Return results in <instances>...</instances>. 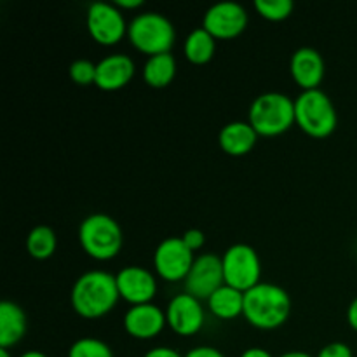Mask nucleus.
<instances>
[{
    "instance_id": "15",
    "label": "nucleus",
    "mask_w": 357,
    "mask_h": 357,
    "mask_svg": "<svg viewBox=\"0 0 357 357\" xmlns=\"http://www.w3.org/2000/svg\"><path fill=\"white\" fill-rule=\"evenodd\" d=\"M289 72L293 80L302 87V91L319 89L324 79V59L314 47H300L293 52L289 61Z\"/></svg>"
},
{
    "instance_id": "24",
    "label": "nucleus",
    "mask_w": 357,
    "mask_h": 357,
    "mask_svg": "<svg viewBox=\"0 0 357 357\" xmlns=\"http://www.w3.org/2000/svg\"><path fill=\"white\" fill-rule=\"evenodd\" d=\"M255 9L268 21H284L286 17L291 16L295 3L291 0H257Z\"/></svg>"
},
{
    "instance_id": "21",
    "label": "nucleus",
    "mask_w": 357,
    "mask_h": 357,
    "mask_svg": "<svg viewBox=\"0 0 357 357\" xmlns=\"http://www.w3.org/2000/svg\"><path fill=\"white\" fill-rule=\"evenodd\" d=\"M216 38L204 28H195L185 38L183 52L187 59L194 65H206L213 59L216 49Z\"/></svg>"
},
{
    "instance_id": "34",
    "label": "nucleus",
    "mask_w": 357,
    "mask_h": 357,
    "mask_svg": "<svg viewBox=\"0 0 357 357\" xmlns=\"http://www.w3.org/2000/svg\"><path fill=\"white\" fill-rule=\"evenodd\" d=\"M20 357H47V356L40 351H26V352H23Z\"/></svg>"
},
{
    "instance_id": "23",
    "label": "nucleus",
    "mask_w": 357,
    "mask_h": 357,
    "mask_svg": "<svg viewBox=\"0 0 357 357\" xmlns=\"http://www.w3.org/2000/svg\"><path fill=\"white\" fill-rule=\"evenodd\" d=\"M68 357H114L110 345L100 338H79L68 349Z\"/></svg>"
},
{
    "instance_id": "5",
    "label": "nucleus",
    "mask_w": 357,
    "mask_h": 357,
    "mask_svg": "<svg viewBox=\"0 0 357 357\" xmlns=\"http://www.w3.org/2000/svg\"><path fill=\"white\" fill-rule=\"evenodd\" d=\"M79 243L91 258L107 261L121 253L124 236L121 225L112 216L94 213L80 222Z\"/></svg>"
},
{
    "instance_id": "33",
    "label": "nucleus",
    "mask_w": 357,
    "mask_h": 357,
    "mask_svg": "<svg viewBox=\"0 0 357 357\" xmlns=\"http://www.w3.org/2000/svg\"><path fill=\"white\" fill-rule=\"evenodd\" d=\"M279 357H312V356L307 354V352L303 351H289V352H284V354H281Z\"/></svg>"
},
{
    "instance_id": "3",
    "label": "nucleus",
    "mask_w": 357,
    "mask_h": 357,
    "mask_svg": "<svg viewBox=\"0 0 357 357\" xmlns=\"http://www.w3.org/2000/svg\"><path fill=\"white\" fill-rule=\"evenodd\" d=\"M248 122L258 136H279L295 124V100L284 93H264L253 100Z\"/></svg>"
},
{
    "instance_id": "26",
    "label": "nucleus",
    "mask_w": 357,
    "mask_h": 357,
    "mask_svg": "<svg viewBox=\"0 0 357 357\" xmlns=\"http://www.w3.org/2000/svg\"><path fill=\"white\" fill-rule=\"evenodd\" d=\"M316 357H354L352 349L344 342H331L324 345Z\"/></svg>"
},
{
    "instance_id": "2",
    "label": "nucleus",
    "mask_w": 357,
    "mask_h": 357,
    "mask_svg": "<svg viewBox=\"0 0 357 357\" xmlns=\"http://www.w3.org/2000/svg\"><path fill=\"white\" fill-rule=\"evenodd\" d=\"M291 298L284 288L260 282L244 293V319L258 330H275L289 319Z\"/></svg>"
},
{
    "instance_id": "4",
    "label": "nucleus",
    "mask_w": 357,
    "mask_h": 357,
    "mask_svg": "<svg viewBox=\"0 0 357 357\" xmlns=\"http://www.w3.org/2000/svg\"><path fill=\"white\" fill-rule=\"evenodd\" d=\"M295 124L312 138H328L337 129L338 115L324 91H302L295 100Z\"/></svg>"
},
{
    "instance_id": "12",
    "label": "nucleus",
    "mask_w": 357,
    "mask_h": 357,
    "mask_svg": "<svg viewBox=\"0 0 357 357\" xmlns=\"http://www.w3.org/2000/svg\"><path fill=\"white\" fill-rule=\"evenodd\" d=\"M166 319L171 330L180 337H192L199 333L204 324V309L201 305V300L188 293L173 296L167 305Z\"/></svg>"
},
{
    "instance_id": "17",
    "label": "nucleus",
    "mask_w": 357,
    "mask_h": 357,
    "mask_svg": "<svg viewBox=\"0 0 357 357\" xmlns=\"http://www.w3.org/2000/svg\"><path fill=\"white\" fill-rule=\"evenodd\" d=\"M258 132L250 122L234 121L223 126L218 135V143L225 153L232 157H243L255 149Z\"/></svg>"
},
{
    "instance_id": "9",
    "label": "nucleus",
    "mask_w": 357,
    "mask_h": 357,
    "mask_svg": "<svg viewBox=\"0 0 357 357\" xmlns=\"http://www.w3.org/2000/svg\"><path fill=\"white\" fill-rule=\"evenodd\" d=\"M87 31L94 42L101 45H115L128 33L124 14L115 3L94 2L86 14Z\"/></svg>"
},
{
    "instance_id": "14",
    "label": "nucleus",
    "mask_w": 357,
    "mask_h": 357,
    "mask_svg": "<svg viewBox=\"0 0 357 357\" xmlns=\"http://www.w3.org/2000/svg\"><path fill=\"white\" fill-rule=\"evenodd\" d=\"M167 324L166 312L153 303L131 305L124 314V328L136 340H152Z\"/></svg>"
},
{
    "instance_id": "27",
    "label": "nucleus",
    "mask_w": 357,
    "mask_h": 357,
    "mask_svg": "<svg viewBox=\"0 0 357 357\" xmlns=\"http://www.w3.org/2000/svg\"><path fill=\"white\" fill-rule=\"evenodd\" d=\"M181 239H183V243L187 244L188 250L194 251V253H195V251L201 250V248L204 246V243H206L204 232H202V230H199V229H188L187 232L181 236Z\"/></svg>"
},
{
    "instance_id": "18",
    "label": "nucleus",
    "mask_w": 357,
    "mask_h": 357,
    "mask_svg": "<svg viewBox=\"0 0 357 357\" xmlns=\"http://www.w3.org/2000/svg\"><path fill=\"white\" fill-rule=\"evenodd\" d=\"M26 314L17 303L3 300L0 303V349H10L26 333Z\"/></svg>"
},
{
    "instance_id": "28",
    "label": "nucleus",
    "mask_w": 357,
    "mask_h": 357,
    "mask_svg": "<svg viewBox=\"0 0 357 357\" xmlns=\"http://www.w3.org/2000/svg\"><path fill=\"white\" fill-rule=\"evenodd\" d=\"M183 357H225L222 351L215 347H209V345H199V347L188 351Z\"/></svg>"
},
{
    "instance_id": "7",
    "label": "nucleus",
    "mask_w": 357,
    "mask_h": 357,
    "mask_svg": "<svg viewBox=\"0 0 357 357\" xmlns=\"http://www.w3.org/2000/svg\"><path fill=\"white\" fill-rule=\"evenodd\" d=\"M225 284L246 293L260 284L261 261L253 246L244 243L232 244L222 257Z\"/></svg>"
},
{
    "instance_id": "6",
    "label": "nucleus",
    "mask_w": 357,
    "mask_h": 357,
    "mask_svg": "<svg viewBox=\"0 0 357 357\" xmlns=\"http://www.w3.org/2000/svg\"><path fill=\"white\" fill-rule=\"evenodd\" d=\"M128 37L139 52L149 54L150 58V56L171 52L176 31L173 23L164 14L146 10L132 17L128 26Z\"/></svg>"
},
{
    "instance_id": "16",
    "label": "nucleus",
    "mask_w": 357,
    "mask_h": 357,
    "mask_svg": "<svg viewBox=\"0 0 357 357\" xmlns=\"http://www.w3.org/2000/svg\"><path fill=\"white\" fill-rule=\"evenodd\" d=\"M135 61L129 56L110 54L96 63V82L101 91H119L128 86L135 77Z\"/></svg>"
},
{
    "instance_id": "35",
    "label": "nucleus",
    "mask_w": 357,
    "mask_h": 357,
    "mask_svg": "<svg viewBox=\"0 0 357 357\" xmlns=\"http://www.w3.org/2000/svg\"><path fill=\"white\" fill-rule=\"evenodd\" d=\"M0 357H13L9 354V349H0Z\"/></svg>"
},
{
    "instance_id": "22",
    "label": "nucleus",
    "mask_w": 357,
    "mask_h": 357,
    "mask_svg": "<svg viewBox=\"0 0 357 357\" xmlns=\"http://www.w3.org/2000/svg\"><path fill=\"white\" fill-rule=\"evenodd\" d=\"M58 246L56 232L47 225H37L30 230L26 237V250L35 260H47L54 255Z\"/></svg>"
},
{
    "instance_id": "1",
    "label": "nucleus",
    "mask_w": 357,
    "mask_h": 357,
    "mask_svg": "<svg viewBox=\"0 0 357 357\" xmlns=\"http://www.w3.org/2000/svg\"><path fill=\"white\" fill-rule=\"evenodd\" d=\"M119 288L115 275L105 271L84 272L73 284L70 302L84 319H100L117 305Z\"/></svg>"
},
{
    "instance_id": "25",
    "label": "nucleus",
    "mask_w": 357,
    "mask_h": 357,
    "mask_svg": "<svg viewBox=\"0 0 357 357\" xmlns=\"http://www.w3.org/2000/svg\"><path fill=\"white\" fill-rule=\"evenodd\" d=\"M70 79L79 86H91L96 82V63L91 59H75L68 68Z\"/></svg>"
},
{
    "instance_id": "31",
    "label": "nucleus",
    "mask_w": 357,
    "mask_h": 357,
    "mask_svg": "<svg viewBox=\"0 0 357 357\" xmlns=\"http://www.w3.org/2000/svg\"><path fill=\"white\" fill-rule=\"evenodd\" d=\"M241 357H272V354L261 347H250L241 354Z\"/></svg>"
},
{
    "instance_id": "8",
    "label": "nucleus",
    "mask_w": 357,
    "mask_h": 357,
    "mask_svg": "<svg viewBox=\"0 0 357 357\" xmlns=\"http://www.w3.org/2000/svg\"><path fill=\"white\" fill-rule=\"evenodd\" d=\"M195 261V253L187 248L181 237H166L153 251L157 275L167 282L185 281Z\"/></svg>"
},
{
    "instance_id": "20",
    "label": "nucleus",
    "mask_w": 357,
    "mask_h": 357,
    "mask_svg": "<svg viewBox=\"0 0 357 357\" xmlns=\"http://www.w3.org/2000/svg\"><path fill=\"white\" fill-rule=\"evenodd\" d=\"M176 75V59L171 52L150 56L143 66V80L153 89H162L173 82Z\"/></svg>"
},
{
    "instance_id": "19",
    "label": "nucleus",
    "mask_w": 357,
    "mask_h": 357,
    "mask_svg": "<svg viewBox=\"0 0 357 357\" xmlns=\"http://www.w3.org/2000/svg\"><path fill=\"white\" fill-rule=\"evenodd\" d=\"M208 305L213 316L218 317V319H236V317L243 316L244 312V293L232 288V286L223 284L222 288H218L209 296Z\"/></svg>"
},
{
    "instance_id": "10",
    "label": "nucleus",
    "mask_w": 357,
    "mask_h": 357,
    "mask_svg": "<svg viewBox=\"0 0 357 357\" xmlns=\"http://www.w3.org/2000/svg\"><path fill=\"white\" fill-rule=\"evenodd\" d=\"M225 284L222 258L213 253L195 257L194 265L185 279V293L197 300H209V296Z\"/></svg>"
},
{
    "instance_id": "29",
    "label": "nucleus",
    "mask_w": 357,
    "mask_h": 357,
    "mask_svg": "<svg viewBox=\"0 0 357 357\" xmlns=\"http://www.w3.org/2000/svg\"><path fill=\"white\" fill-rule=\"evenodd\" d=\"M143 357H183L176 349L171 347H153Z\"/></svg>"
},
{
    "instance_id": "13",
    "label": "nucleus",
    "mask_w": 357,
    "mask_h": 357,
    "mask_svg": "<svg viewBox=\"0 0 357 357\" xmlns=\"http://www.w3.org/2000/svg\"><path fill=\"white\" fill-rule=\"evenodd\" d=\"M119 295L131 305L152 303L157 293V281L153 274L139 265H129L115 275Z\"/></svg>"
},
{
    "instance_id": "32",
    "label": "nucleus",
    "mask_w": 357,
    "mask_h": 357,
    "mask_svg": "<svg viewBox=\"0 0 357 357\" xmlns=\"http://www.w3.org/2000/svg\"><path fill=\"white\" fill-rule=\"evenodd\" d=\"M115 6L119 7V9H138V7L143 6L142 0H115Z\"/></svg>"
},
{
    "instance_id": "11",
    "label": "nucleus",
    "mask_w": 357,
    "mask_h": 357,
    "mask_svg": "<svg viewBox=\"0 0 357 357\" xmlns=\"http://www.w3.org/2000/svg\"><path fill=\"white\" fill-rule=\"evenodd\" d=\"M248 13L237 2L213 3L202 17V28L215 38H236L246 30Z\"/></svg>"
},
{
    "instance_id": "30",
    "label": "nucleus",
    "mask_w": 357,
    "mask_h": 357,
    "mask_svg": "<svg viewBox=\"0 0 357 357\" xmlns=\"http://www.w3.org/2000/svg\"><path fill=\"white\" fill-rule=\"evenodd\" d=\"M347 321L349 324H351L352 330L357 331V296L354 300L351 302V305H349L347 309Z\"/></svg>"
}]
</instances>
